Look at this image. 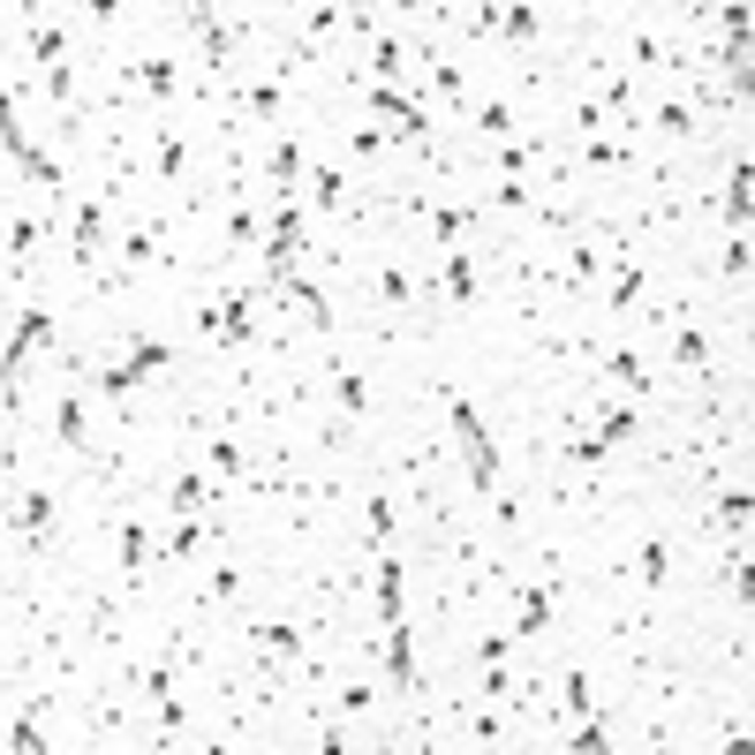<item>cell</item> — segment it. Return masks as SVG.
Listing matches in <instances>:
<instances>
[{
	"mask_svg": "<svg viewBox=\"0 0 755 755\" xmlns=\"http://www.w3.org/2000/svg\"><path fill=\"white\" fill-rule=\"evenodd\" d=\"M30 348H53V310H38V302L15 310V332H8V378L30 363Z\"/></svg>",
	"mask_w": 755,
	"mask_h": 755,
	"instance_id": "obj_1",
	"label": "cell"
},
{
	"mask_svg": "<svg viewBox=\"0 0 755 755\" xmlns=\"http://www.w3.org/2000/svg\"><path fill=\"white\" fill-rule=\"evenodd\" d=\"M552 604H559V575L529 582V590H521V619H514V642H537V634L552 627Z\"/></svg>",
	"mask_w": 755,
	"mask_h": 755,
	"instance_id": "obj_2",
	"label": "cell"
},
{
	"mask_svg": "<svg viewBox=\"0 0 755 755\" xmlns=\"http://www.w3.org/2000/svg\"><path fill=\"white\" fill-rule=\"evenodd\" d=\"M386 688H401V695H416L424 680H416V642H408V619L401 627H386Z\"/></svg>",
	"mask_w": 755,
	"mask_h": 755,
	"instance_id": "obj_3",
	"label": "cell"
},
{
	"mask_svg": "<svg viewBox=\"0 0 755 755\" xmlns=\"http://www.w3.org/2000/svg\"><path fill=\"white\" fill-rule=\"evenodd\" d=\"M755 174H748V159L726 174V197H718V219H726V235H748V212H755Z\"/></svg>",
	"mask_w": 755,
	"mask_h": 755,
	"instance_id": "obj_4",
	"label": "cell"
},
{
	"mask_svg": "<svg viewBox=\"0 0 755 755\" xmlns=\"http://www.w3.org/2000/svg\"><path fill=\"white\" fill-rule=\"evenodd\" d=\"M672 370L710 378V340H703V325H688V317H672Z\"/></svg>",
	"mask_w": 755,
	"mask_h": 755,
	"instance_id": "obj_5",
	"label": "cell"
},
{
	"mask_svg": "<svg viewBox=\"0 0 755 755\" xmlns=\"http://www.w3.org/2000/svg\"><path fill=\"white\" fill-rule=\"evenodd\" d=\"M265 181H273V197H302V137H273V159H265Z\"/></svg>",
	"mask_w": 755,
	"mask_h": 755,
	"instance_id": "obj_6",
	"label": "cell"
},
{
	"mask_svg": "<svg viewBox=\"0 0 755 755\" xmlns=\"http://www.w3.org/2000/svg\"><path fill=\"white\" fill-rule=\"evenodd\" d=\"M53 446H68V453L91 446V416H84V401H76V393H61V401H53Z\"/></svg>",
	"mask_w": 755,
	"mask_h": 755,
	"instance_id": "obj_7",
	"label": "cell"
},
{
	"mask_svg": "<svg viewBox=\"0 0 755 755\" xmlns=\"http://www.w3.org/2000/svg\"><path fill=\"white\" fill-rule=\"evenodd\" d=\"M408 612H401V559L393 552H378V627H401Z\"/></svg>",
	"mask_w": 755,
	"mask_h": 755,
	"instance_id": "obj_8",
	"label": "cell"
},
{
	"mask_svg": "<svg viewBox=\"0 0 755 755\" xmlns=\"http://www.w3.org/2000/svg\"><path fill=\"white\" fill-rule=\"evenodd\" d=\"M439 288H446V302H476V257H468V250H446V257H439Z\"/></svg>",
	"mask_w": 755,
	"mask_h": 755,
	"instance_id": "obj_9",
	"label": "cell"
},
{
	"mask_svg": "<svg viewBox=\"0 0 755 755\" xmlns=\"http://www.w3.org/2000/svg\"><path fill=\"white\" fill-rule=\"evenodd\" d=\"M151 166H159V181H166V189H181V174H189V137H181V129H159Z\"/></svg>",
	"mask_w": 755,
	"mask_h": 755,
	"instance_id": "obj_10",
	"label": "cell"
},
{
	"mask_svg": "<svg viewBox=\"0 0 755 755\" xmlns=\"http://www.w3.org/2000/svg\"><path fill=\"white\" fill-rule=\"evenodd\" d=\"M355 30H363V46H370V68H378V76H401V38L378 30L370 15H355Z\"/></svg>",
	"mask_w": 755,
	"mask_h": 755,
	"instance_id": "obj_11",
	"label": "cell"
},
{
	"mask_svg": "<svg viewBox=\"0 0 755 755\" xmlns=\"http://www.w3.org/2000/svg\"><path fill=\"white\" fill-rule=\"evenodd\" d=\"M650 129H657V137H695V106H688L680 91H665V99L650 106Z\"/></svg>",
	"mask_w": 755,
	"mask_h": 755,
	"instance_id": "obj_12",
	"label": "cell"
},
{
	"mask_svg": "<svg viewBox=\"0 0 755 755\" xmlns=\"http://www.w3.org/2000/svg\"><path fill=\"white\" fill-rule=\"evenodd\" d=\"M204 499H219V491H212V483H204V476H197V468H189V476H174V483H166V506H174V514H181V521H189V514H204Z\"/></svg>",
	"mask_w": 755,
	"mask_h": 755,
	"instance_id": "obj_13",
	"label": "cell"
},
{
	"mask_svg": "<svg viewBox=\"0 0 755 755\" xmlns=\"http://www.w3.org/2000/svg\"><path fill=\"white\" fill-rule=\"evenodd\" d=\"M491 15H499V23H491V38H514V46H529V38L544 30V15H537V8H491Z\"/></svg>",
	"mask_w": 755,
	"mask_h": 755,
	"instance_id": "obj_14",
	"label": "cell"
},
{
	"mask_svg": "<svg viewBox=\"0 0 755 755\" xmlns=\"http://www.w3.org/2000/svg\"><path fill=\"white\" fill-rule=\"evenodd\" d=\"M302 204H317V212H340V166H332V159H317V174L302 181Z\"/></svg>",
	"mask_w": 755,
	"mask_h": 755,
	"instance_id": "obj_15",
	"label": "cell"
},
{
	"mask_svg": "<svg viewBox=\"0 0 755 755\" xmlns=\"http://www.w3.org/2000/svg\"><path fill=\"white\" fill-rule=\"evenodd\" d=\"M257 242V197H235V212H227V257H242Z\"/></svg>",
	"mask_w": 755,
	"mask_h": 755,
	"instance_id": "obj_16",
	"label": "cell"
},
{
	"mask_svg": "<svg viewBox=\"0 0 755 755\" xmlns=\"http://www.w3.org/2000/svg\"><path fill=\"white\" fill-rule=\"evenodd\" d=\"M46 521H53V491H23V506H15L23 544H38V537H46Z\"/></svg>",
	"mask_w": 755,
	"mask_h": 755,
	"instance_id": "obj_17",
	"label": "cell"
},
{
	"mask_svg": "<svg viewBox=\"0 0 755 755\" xmlns=\"http://www.w3.org/2000/svg\"><path fill=\"white\" fill-rule=\"evenodd\" d=\"M634 559H642V567H634V575H642V590H665V575H672V537H650Z\"/></svg>",
	"mask_w": 755,
	"mask_h": 755,
	"instance_id": "obj_18",
	"label": "cell"
},
{
	"mask_svg": "<svg viewBox=\"0 0 755 755\" xmlns=\"http://www.w3.org/2000/svg\"><path fill=\"white\" fill-rule=\"evenodd\" d=\"M634 431H642V424H634V408H604L590 439H604V453H619V446H634Z\"/></svg>",
	"mask_w": 755,
	"mask_h": 755,
	"instance_id": "obj_19",
	"label": "cell"
},
{
	"mask_svg": "<svg viewBox=\"0 0 755 755\" xmlns=\"http://www.w3.org/2000/svg\"><path fill=\"white\" fill-rule=\"evenodd\" d=\"M137 76H144V99H174V91H181V68H174L166 53H144Z\"/></svg>",
	"mask_w": 755,
	"mask_h": 755,
	"instance_id": "obj_20",
	"label": "cell"
},
{
	"mask_svg": "<svg viewBox=\"0 0 755 755\" xmlns=\"http://www.w3.org/2000/svg\"><path fill=\"white\" fill-rule=\"evenodd\" d=\"M189 30H197V38H204V61H212V68H219V61H227V23H219V15H212V8H189Z\"/></svg>",
	"mask_w": 755,
	"mask_h": 755,
	"instance_id": "obj_21",
	"label": "cell"
},
{
	"mask_svg": "<svg viewBox=\"0 0 755 755\" xmlns=\"http://www.w3.org/2000/svg\"><path fill=\"white\" fill-rule=\"evenodd\" d=\"M604 378H612V386H627V393H642V386H650V370H642V355H634V348H612V355H604Z\"/></svg>",
	"mask_w": 755,
	"mask_h": 755,
	"instance_id": "obj_22",
	"label": "cell"
},
{
	"mask_svg": "<svg viewBox=\"0 0 755 755\" xmlns=\"http://www.w3.org/2000/svg\"><path fill=\"white\" fill-rule=\"evenodd\" d=\"M476 129L491 137V151L514 144V106H506V99H483V106H476Z\"/></svg>",
	"mask_w": 755,
	"mask_h": 755,
	"instance_id": "obj_23",
	"label": "cell"
},
{
	"mask_svg": "<svg viewBox=\"0 0 755 755\" xmlns=\"http://www.w3.org/2000/svg\"><path fill=\"white\" fill-rule=\"evenodd\" d=\"M748 514H755L748 483H733V491H718V506H710V521H718V529H748Z\"/></svg>",
	"mask_w": 755,
	"mask_h": 755,
	"instance_id": "obj_24",
	"label": "cell"
},
{
	"mask_svg": "<svg viewBox=\"0 0 755 755\" xmlns=\"http://www.w3.org/2000/svg\"><path fill=\"white\" fill-rule=\"evenodd\" d=\"M250 634H257L265 650H280V657H295V650H302V627H295V619H250Z\"/></svg>",
	"mask_w": 755,
	"mask_h": 755,
	"instance_id": "obj_25",
	"label": "cell"
},
{
	"mask_svg": "<svg viewBox=\"0 0 755 755\" xmlns=\"http://www.w3.org/2000/svg\"><path fill=\"white\" fill-rule=\"evenodd\" d=\"M38 748H53V741L38 733V718H30V710H8V755H38Z\"/></svg>",
	"mask_w": 755,
	"mask_h": 755,
	"instance_id": "obj_26",
	"label": "cell"
},
{
	"mask_svg": "<svg viewBox=\"0 0 755 755\" xmlns=\"http://www.w3.org/2000/svg\"><path fill=\"white\" fill-rule=\"evenodd\" d=\"M30 250H38V219H30V212H15V219H8V265L23 273V265H30Z\"/></svg>",
	"mask_w": 755,
	"mask_h": 755,
	"instance_id": "obj_27",
	"label": "cell"
},
{
	"mask_svg": "<svg viewBox=\"0 0 755 755\" xmlns=\"http://www.w3.org/2000/svg\"><path fill=\"white\" fill-rule=\"evenodd\" d=\"M370 302L401 310V302H408V273H401V265H378V273H370Z\"/></svg>",
	"mask_w": 755,
	"mask_h": 755,
	"instance_id": "obj_28",
	"label": "cell"
},
{
	"mask_svg": "<svg viewBox=\"0 0 755 755\" xmlns=\"http://www.w3.org/2000/svg\"><path fill=\"white\" fill-rule=\"evenodd\" d=\"M604 295H612V310H634V302H642V265L627 257V265L612 273V288H604Z\"/></svg>",
	"mask_w": 755,
	"mask_h": 755,
	"instance_id": "obj_29",
	"label": "cell"
},
{
	"mask_svg": "<svg viewBox=\"0 0 755 755\" xmlns=\"http://www.w3.org/2000/svg\"><path fill=\"white\" fill-rule=\"evenodd\" d=\"M144 559H151V529L144 521H122V575H137Z\"/></svg>",
	"mask_w": 755,
	"mask_h": 755,
	"instance_id": "obj_30",
	"label": "cell"
},
{
	"mask_svg": "<svg viewBox=\"0 0 755 755\" xmlns=\"http://www.w3.org/2000/svg\"><path fill=\"white\" fill-rule=\"evenodd\" d=\"M582 159H590V166H597V174H612V166H627V137H590V144H582Z\"/></svg>",
	"mask_w": 755,
	"mask_h": 755,
	"instance_id": "obj_31",
	"label": "cell"
},
{
	"mask_svg": "<svg viewBox=\"0 0 755 755\" xmlns=\"http://www.w3.org/2000/svg\"><path fill=\"white\" fill-rule=\"evenodd\" d=\"M242 114H250V122H273V114H280V84H273V76L250 84V91H242Z\"/></svg>",
	"mask_w": 755,
	"mask_h": 755,
	"instance_id": "obj_32",
	"label": "cell"
},
{
	"mask_svg": "<svg viewBox=\"0 0 755 755\" xmlns=\"http://www.w3.org/2000/svg\"><path fill=\"white\" fill-rule=\"evenodd\" d=\"M332 393H340V408H348V416H370V386H363L355 370H332Z\"/></svg>",
	"mask_w": 755,
	"mask_h": 755,
	"instance_id": "obj_33",
	"label": "cell"
},
{
	"mask_svg": "<svg viewBox=\"0 0 755 755\" xmlns=\"http://www.w3.org/2000/svg\"><path fill=\"white\" fill-rule=\"evenodd\" d=\"M61 46H68V30H61V23H38V30H30V53H38L46 68H61Z\"/></svg>",
	"mask_w": 755,
	"mask_h": 755,
	"instance_id": "obj_34",
	"label": "cell"
},
{
	"mask_svg": "<svg viewBox=\"0 0 755 755\" xmlns=\"http://www.w3.org/2000/svg\"><path fill=\"white\" fill-rule=\"evenodd\" d=\"M718 273H726L733 288L748 280V235H726V250H718Z\"/></svg>",
	"mask_w": 755,
	"mask_h": 755,
	"instance_id": "obj_35",
	"label": "cell"
},
{
	"mask_svg": "<svg viewBox=\"0 0 755 755\" xmlns=\"http://www.w3.org/2000/svg\"><path fill=\"white\" fill-rule=\"evenodd\" d=\"M46 99H53L61 114L76 106V68H68V61H61V68H46Z\"/></svg>",
	"mask_w": 755,
	"mask_h": 755,
	"instance_id": "obj_36",
	"label": "cell"
},
{
	"mask_svg": "<svg viewBox=\"0 0 755 755\" xmlns=\"http://www.w3.org/2000/svg\"><path fill=\"white\" fill-rule=\"evenodd\" d=\"M99 393H106V401H129V393H137V363H114V370H99Z\"/></svg>",
	"mask_w": 755,
	"mask_h": 755,
	"instance_id": "obj_37",
	"label": "cell"
},
{
	"mask_svg": "<svg viewBox=\"0 0 755 755\" xmlns=\"http://www.w3.org/2000/svg\"><path fill=\"white\" fill-rule=\"evenodd\" d=\"M340 710H348V718L378 710V688H370V680H348V688H340Z\"/></svg>",
	"mask_w": 755,
	"mask_h": 755,
	"instance_id": "obj_38",
	"label": "cell"
},
{
	"mask_svg": "<svg viewBox=\"0 0 755 755\" xmlns=\"http://www.w3.org/2000/svg\"><path fill=\"white\" fill-rule=\"evenodd\" d=\"M129 363H137V370H166V363H174V348H166V340H137V348H129Z\"/></svg>",
	"mask_w": 755,
	"mask_h": 755,
	"instance_id": "obj_39",
	"label": "cell"
},
{
	"mask_svg": "<svg viewBox=\"0 0 755 755\" xmlns=\"http://www.w3.org/2000/svg\"><path fill=\"white\" fill-rule=\"evenodd\" d=\"M151 250H159L151 227H129V235H122V257H129V265H151Z\"/></svg>",
	"mask_w": 755,
	"mask_h": 755,
	"instance_id": "obj_40",
	"label": "cell"
},
{
	"mask_svg": "<svg viewBox=\"0 0 755 755\" xmlns=\"http://www.w3.org/2000/svg\"><path fill=\"white\" fill-rule=\"evenodd\" d=\"M431 91H439L446 106H461V68H453V61H431Z\"/></svg>",
	"mask_w": 755,
	"mask_h": 755,
	"instance_id": "obj_41",
	"label": "cell"
},
{
	"mask_svg": "<svg viewBox=\"0 0 755 755\" xmlns=\"http://www.w3.org/2000/svg\"><path fill=\"white\" fill-rule=\"evenodd\" d=\"M506 650H514V634H499V627H491V634H476V657H483V672H491V665H506Z\"/></svg>",
	"mask_w": 755,
	"mask_h": 755,
	"instance_id": "obj_42",
	"label": "cell"
},
{
	"mask_svg": "<svg viewBox=\"0 0 755 755\" xmlns=\"http://www.w3.org/2000/svg\"><path fill=\"white\" fill-rule=\"evenodd\" d=\"M604 733H612V726H604V718H582V726H575V741H567V748H612V741H604Z\"/></svg>",
	"mask_w": 755,
	"mask_h": 755,
	"instance_id": "obj_43",
	"label": "cell"
},
{
	"mask_svg": "<svg viewBox=\"0 0 755 755\" xmlns=\"http://www.w3.org/2000/svg\"><path fill=\"white\" fill-rule=\"evenodd\" d=\"M363 521H370V537L386 544V537H393V499H370V506H363Z\"/></svg>",
	"mask_w": 755,
	"mask_h": 755,
	"instance_id": "obj_44",
	"label": "cell"
},
{
	"mask_svg": "<svg viewBox=\"0 0 755 755\" xmlns=\"http://www.w3.org/2000/svg\"><path fill=\"white\" fill-rule=\"evenodd\" d=\"M189 552H197V514H189V521L166 537V552H159V559H189Z\"/></svg>",
	"mask_w": 755,
	"mask_h": 755,
	"instance_id": "obj_45",
	"label": "cell"
},
{
	"mask_svg": "<svg viewBox=\"0 0 755 755\" xmlns=\"http://www.w3.org/2000/svg\"><path fill=\"white\" fill-rule=\"evenodd\" d=\"M212 468H219V476H242V446H235V439H212Z\"/></svg>",
	"mask_w": 755,
	"mask_h": 755,
	"instance_id": "obj_46",
	"label": "cell"
},
{
	"mask_svg": "<svg viewBox=\"0 0 755 755\" xmlns=\"http://www.w3.org/2000/svg\"><path fill=\"white\" fill-rule=\"evenodd\" d=\"M567 710L590 718V672H567Z\"/></svg>",
	"mask_w": 755,
	"mask_h": 755,
	"instance_id": "obj_47",
	"label": "cell"
},
{
	"mask_svg": "<svg viewBox=\"0 0 755 755\" xmlns=\"http://www.w3.org/2000/svg\"><path fill=\"white\" fill-rule=\"evenodd\" d=\"M468 741H476V748H499V718L476 710V718H468Z\"/></svg>",
	"mask_w": 755,
	"mask_h": 755,
	"instance_id": "obj_48",
	"label": "cell"
},
{
	"mask_svg": "<svg viewBox=\"0 0 755 755\" xmlns=\"http://www.w3.org/2000/svg\"><path fill=\"white\" fill-rule=\"evenodd\" d=\"M378 151H386V137H378V122H363V129H355V159H378Z\"/></svg>",
	"mask_w": 755,
	"mask_h": 755,
	"instance_id": "obj_49",
	"label": "cell"
}]
</instances>
